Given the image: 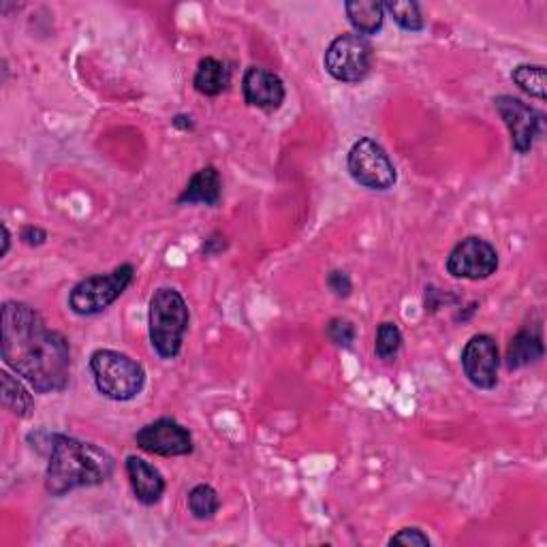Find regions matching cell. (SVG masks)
Returning <instances> with one entry per match:
<instances>
[{
  "label": "cell",
  "mask_w": 547,
  "mask_h": 547,
  "mask_svg": "<svg viewBox=\"0 0 547 547\" xmlns=\"http://www.w3.org/2000/svg\"><path fill=\"white\" fill-rule=\"evenodd\" d=\"M3 359L39 394L67 389L71 349L67 338L50 330L39 312L24 302L3 306Z\"/></svg>",
  "instance_id": "1"
},
{
  "label": "cell",
  "mask_w": 547,
  "mask_h": 547,
  "mask_svg": "<svg viewBox=\"0 0 547 547\" xmlns=\"http://www.w3.org/2000/svg\"><path fill=\"white\" fill-rule=\"evenodd\" d=\"M116 462L109 453L75 436L54 434L50 441V462L45 471V488L52 496H65L77 488H92L114 475Z\"/></svg>",
  "instance_id": "2"
},
{
  "label": "cell",
  "mask_w": 547,
  "mask_h": 547,
  "mask_svg": "<svg viewBox=\"0 0 547 547\" xmlns=\"http://www.w3.org/2000/svg\"><path fill=\"white\" fill-rule=\"evenodd\" d=\"M189 306H186L182 295L171 289H156L150 300L148 325H150V342L154 351L163 359L178 357L182 349V340L189 330Z\"/></svg>",
  "instance_id": "3"
},
{
  "label": "cell",
  "mask_w": 547,
  "mask_h": 547,
  "mask_svg": "<svg viewBox=\"0 0 547 547\" xmlns=\"http://www.w3.org/2000/svg\"><path fill=\"white\" fill-rule=\"evenodd\" d=\"M90 372L99 394L114 402H129L146 385V372L133 357L112 349H99L90 357Z\"/></svg>",
  "instance_id": "4"
},
{
  "label": "cell",
  "mask_w": 547,
  "mask_h": 547,
  "mask_svg": "<svg viewBox=\"0 0 547 547\" xmlns=\"http://www.w3.org/2000/svg\"><path fill=\"white\" fill-rule=\"evenodd\" d=\"M135 270L131 263L118 265L114 272L88 276L69 293V306L80 317H95L112 306L133 283Z\"/></svg>",
  "instance_id": "5"
},
{
  "label": "cell",
  "mask_w": 547,
  "mask_h": 547,
  "mask_svg": "<svg viewBox=\"0 0 547 547\" xmlns=\"http://www.w3.org/2000/svg\"><path fill=\"white\" fill-rule=\"evenodd\" d=\"M351 178L370 191H389L398 180L396 167L389 154L370 137L357 139L347 156Z\"/></svg>",
  "instance_id": "6"
},
{
  "label": "cell",
  "mask_w": 547,
  "mask_h": 547,
  "mask_svg": "<svg viewBox=\"0 0 547 547\" xmlns=\"http://www.w3.org/2000/svg\"><path fill=\"white\" fill-rule=\"evenodd\" d=\"M323 65L338 82H362L372 67V45L357 33L340 35L327 48Z\"/></svg>",
  "instance_id": "7"
},
{
  "label": "cell",
  "mask_w": 547,
  "mask_h": 547,
  "mask_svg": "<svg viewBox=\"0 0 547 547\" xmlns=\"http://www.w3.org/2000/svg\"><path fill=\"white\" fill-rule=\"evenodd\" d=\"M494 107L498 116L503 118L505 127L509 129L513 150L518 154H526L533 150L537 137L543 129V114L533 105L524 103L509 95H500L494 99Z\"/></svg>",
  "instance_id": "8"
},
{
  "label": "cell",
  "mask_w": 547,
  "mask_h": 547,
  "mask_svg": "<svg viewBox=\"0 0 547 547\" xmlns=\"http://www.w3.org/2000/svg\"><path fill=\"white\" fill-rule=\"evenodd\" d=\"M498 270L496 248L483 238L471 236L453 246L447 257V272L460 280H486Z\"/></svg>",
  "instance_id": "9"
},
{
  "label": "cell",
  "mask_w": 547,
  "mask_h": 547,
  "mask_svg": "<svg viewBox=\"0 0 547 547\" xmlns=\"http://www.w3.org/2000/svg\"><path fill=\"white\" fill-rule=\"evenodd\" d=\"M135 443L154 456L176 458L193 453V436L176 419H156L135 434Z\"/></svg>",
  "instance_id": "10"
},
{
  "label": "cell",
  "mask_w": 547,
  "mask_h": 547,
  "mask_svg": "<svg viewBox=\"0 0 547 547\" xmlns=\"http://www.w3.org/2000/svg\"><path fill=\"white\" fill-rule=\"evenodd\" d=\"M498 345L488 334H477L462 351V370L466 379L479 389H494L498 383Z\"/></svg>",
  "instance_id": "11"
},
{
  "label": "cell",
  "mask_w": 547,
  "mask_h": 547,
  "mask_svg": "<svg viewBox=\"0 0 547 547\" xmlns=\"http://www.w3.org/2000/svg\"><path fill=\"white\" fill-rule=\"evenodd\" d=\"M244 101L250 107L272 112L285 101V84L280 77L263 67H248L242 77Z\"/></svg>",
  "instance_id": "12"
},
{
  "label": "cell",
  "mask_w": 547,
  "mask_h": 547,
  "mask_svg": "<svg viewBox=\"0 0 547 547\" xmlns=\"http://www.w3.org/2000/svg\"><path fill=\"white\" fill-rule=\"evenodd\" d=\"M124 468H127L129 483L139 503L146 507L159 503L165 494V479L159 468L137 456H129Z\"/></svg>",
  "instance_id": "13"
},
{
  "label": "cell",
  "mask_w": 547,
  "mask_h": 547,
  "mask_svg": "<svg viewBox=\"0 0 547 547\" xmlns=\"http://www.w3.org/2000/svg\"><path fill=\"white\" fill-rule=\"evenodd\" d=\"M223 193V180L218 169L214 165H208L199 169L197 174L184 186L182 195L178 197V203L186 206V203H206V206H216L221 201Z\"/></svg>",
  "instance_id": "14"
},
{
  "label": "cell",
  "mask_w": 547,
  "mask_h": 547,
  "mask_svg": "<svg viewBox=\"0 0 547 547\" xmlns=\"http://www.w3.org/2000/svg\"><path fill=\"white\" fill-rule=\"evenodd\" d=\"M345 11L357 35H377L383 28L385 9L377 0H351L345 5Z\"/></svg>",
  "instance_id": "15"
},
{
  "label": "cell",
  "mask_w": 547,
  "mask_h": 547,
  "mask_svg": "<svg viewBox=\"0 0 547 547\" xmlns=\"http://www.w3.org/2000/svg\"><path fill=\"white\" fill-rule=\"evenodd\" d=\"M543 338L539 330H520L513 336L511 345L507 349V368L509 370H518L528 364L537 362V359L543 357Z\"/></svg>",
  "instance_id": "16"
},
{
  "label": "cell",
  "mask_w": 547,
  "mask_h": 547,
  "mask_svg": "<svg viewBox=\"0 0 547 547\" xmlns=\"http://www.w3.org/2000/svg\"><path fill=\"white\" fill-rule=\"evenodd\" d=\"M231 82V71L225 62L216 58H203L193 77V86L199 95L218 97L223 90H227Z\"/></svg>",
  "instance_id": "17"
},
{
  "label": "cell",
  "mask_w": 547,
  "mask_h": 547,
  "mask_svg": "<svg viewBox=\"0 0 547 547\" xmlns=\"http://www.w3.org/2000/svg\"><path fill=\"white\" fill-rule=\"evenodd\" d=\"M0 385H3V404L5 409L11 411L15 417L20 419H26L33 415V409H35V402H33V396L28 394V389L20 383V379H15L13 374H9L7 370L0 374Z\"/></svg>",
  "instance_id": "18"
},
{
  "label": "cell",
  "mask_w": 547,
  "mask_h": 547,
  "mask_svg": "<svg viewBox=\"0 0 547 547\" xmlns=\"http://www.w3.org/2000/svg\"><path fill=\"white\" fill-rule=\"evenodd\" d=\"M511 80L522 92H526V95L535 97L539 101H545L547 90H545V67L543 65L515 67L511 73Z\"/></svg>",
  "instance_id": "19"
},
{
  "label": "cell",
  "mask_w": 547,
  "mask_h": 547,
  "mask_svg": "<svg viewBox=\"0 0 547 547\" xmlns=\"http://www.w3.org/2000/svg\"><path fill=\"white\" fill-rule=\"evenodd\" d=\"M385 11H389L394 22L402 28L409 30V33H419L424 30V18H421V9L413 0H389L383 5Z\"/></svg>",
  "instance_id": "20"
},
{
  "label": "cell",
  "mask_w": 547,
  "mask_h": 547,
  "mask_svg": "<svg viewBox=\"0 0 547 547\" xmlns=\"http://www.w3.org/2000/svg\"><path fill=\"white\" fill-rule=\"evenodd\" d=\"M221 507V500H218V494L212 486H195L189 494V509L193 513V518L197 520H210L214 518V513Z\"/></svg>",
  "instance_id": "21"
},
{
  "label": "cell",
  "mask_w": 547,
  "mask_h": 547,
  "mask_svg": "<svg viewBox=\"0 0 547 547\" xmlns=\"http://www.w3.org/2000/svg\"><path fill=\"white\" fill-rule=\"evenodd\" d=\"M402 347V334L398 330L396 323H381L377 330V342H374V353H377L379 359L383 362H392V359L398 355Z\"/></svg>",
  "instance_id": "22"
},
{
  "label": "cell",
  "mask_w": 547,
  "mask_h": 547,
  "mask_svg": "<svg viewBox=\"0 0 547 547\" xmlns=\"http://www.w3.org/2000/svg\"><path fill=\"white\" fill-rule=\"evenodd\" d=\"M327 336H330V340L336 347L351 349L355 340V325L349 319L336 317L330 321V325H327Z\"/></svg>",
  "instance_id": "23"
},
{
  "label": "cell",
  "mask_w": 547,
  "mask_h": 547,
  "mask_svg": "<svg viewBox=\"0 0 547 547\" xmlns=\"http://www.w3.org/2000/svg\"><path fill=\"white\" fill-rule=\"evenodd\" d=\"M389 545H419V547H428L430 539L424 535V530L419 528H404L398 535L389 539Z\"/></svg>",
  "instance_id": "24"
},
{
  "label": "cell",
  "mask_w": 547,
  "mask_h": 547,
  "mask_svg": "<svg viewBox=\"0 0 547 547\" xmlns=\"http://www.w3.org/2000/svg\"><path fill=\"white\" fill-rule=\"evenodd\" d=\"M327 287H330V291L336 295V298H349L353 291L351 278L340 270L330 272V276H327Z\"/></svg>",
  "instance_id": "25"
},
{
  "label": "cell",
  "mask_w": 547,
  "mask_h": 547,
  "mask_svg": "<svg viewBox=\"0 0 547 547\" xmlns=\"http://www.w3.org/2000/svg\"><path fill=\"white\" fill-rule=\"evenodd\" d=\"M20 238L24 240V244L28 246H41L45 240H48V233H45L43 229L35 227V225H26L20 233Z\"/></svg>",
  "instance_id": "26"
},
{
  "label": "cell",
  "mask_w": 547,
  "mask_h": 547,
  "mask_svg": "<svg viewBox=\"0 0 547 547\" xmlns=\"http://www.w3.org/2000/svg\"><path fill=\"white\" fill-rule=\"evenodd\" d=\"M3 236H5V246H3V255H7V250H9V229H7V225H3Z\"/></svg>",
  "instance_id": "27"
}]
</instances>
